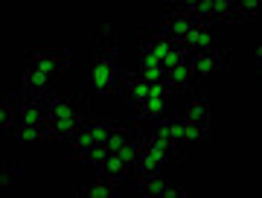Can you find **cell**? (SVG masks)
Masks as SVG:
<instances>
[{
  "instance_id": "7a4b0ae2",
  "label": "cell",
  "mask_w": 262,
  "mask_h": 198,
  "mask_svg": "<svg viewBox=\"0 0 262 198\" xmlns=\"http://www.w3.org/2000/svg\"><path fill=\"white\" fill-rule=\"evenodd\" d=\"M24 61L27 67H38V70H47L53 76H64L70 70V53L67 50H58V47H29L24 53Z\"/></svg>"
},
{
  "instance_id": "30bf717a",
  "label": "cell",
  "mask_w": 262,
  "mask_h": 198,
  "mask_svg": "<svg viewBox=\"0 0 262 198\" xmlns=\"http://www.w3.org/2000/svg\"><path fill=\"white\" fill-rule=\"evenodd\" d=\"M9 137H15V140H53V131L47 125H15Z\"/></svg>"
},
{
  "instance_id": "7c38bea8",
  "label": "cell",
  "mask_w": 262,
  "mask_h": 198,
  "mask_svg": "<svg viewBox=\"0 0 262 198\" xmlns=\"http://www.w3.org/2000/svg\"><path fill=\"white\" fill-rule=\"evenodd\" d=\"M184 120V146L187 143H195V140H210V123H195V120H187V117H181Z\"/></svg>"
},
{
  "instance_id": "5b68a950",
  "label": "cell",
  "mask_w": 262,
  "mask_h": 198,
  "mask_svg": "<svg viewBox=\"0 0 262 198\" xmlns=\"http://www.w3.org/2000/svg\"><path fill=\"white\" fill-rule=\"evenodd\" d=\"M134 184H137V189H140L143 195L160 198L163 192H166V187L172 184V181H169L163 172H155V175H134Z\"/></svg>"
},
{
  "instance_id": "52a82bcc",
  "label": "cell",
  "mask_w": 262,
  "mask_h": 198,
  "mask_svg": "<svg viewBox=\"0 0 262 198\" xmlns=\"http://www.w3.org/2000/svg\"><path fill=\"white\" fill-rule=\"evenodd\" d=\"M189 64H192V70H195L198 79H204V82L210 79V76H215L219 70H222L215 53H192V56H189Z\"/></svg>"
},
{
  "instance_id": "277c9868",
  "label": "cell",
  "mask_w": 262,
  "mask_h": 198,
  "mask_svg": "<svg viewBox=\"0 0 262 198\" xmlns=\"http://www.w3.org/2000/svg\"><path fill=\"white\" fill-rule=\"evenodd\" d=\"M96 169L105 172V178H108V184H111L114 192H117L120 187H125V184L131 181V172H134L128 163L122 161L120 155H117V151H111V155L105 158V163H102V166H96Z\"/></svg>"
},
{
  "instance_id": "2e32d148",
  "label": "cell",
  "mask_w": 262,
  "mask_h": 198,
  "mask_svg": "<svg viewBox=\"0 0 262 198\" xmlns=\"http://www.w3.org/2000/svg\"><path fill=\"white\" fill-rule=\"evenodd\" d=\"M3 189H6V192H9L12 187H18V181H20V172H24V166H20V163H15V166H12V163H3Z\"/></svg>"
},
{
  "instance_id": "9c48e42d",
  "label": "cell",
  "mask_w": 262,
  "mask_h": 198,
  "mask_svg": "<svg viewBox=\"0 0 262 198\" xmlns=\"http://www.w3.org/2000/svg\"><path fill=\"white\" fill-rule=\"evenodd\" d=\"M94 50H96V56H108V58L117 56V47H114V27L111 24H99V27H96Z\"/></svg>"
},
{
  "instance_id": "3957f363",
  "label": "cell",
  "mask_w": 262,
  "mask_h": 198,
  "mask_svg": "<svg viewBox=\"0 0 262 198\" xmlns=\"http://www.w3.org/2000/svg\"><path fill=\"white\" fill-rule=\"evenodd\" d=\"M155 91V82H149V79H143V76L137 73H122V85H120V102L122 108L131 114V117H137V111L143 108V102L149 99V94Z\"/></svg>"
},
{
  "instance_id": "4fadbf2b",
  "label": "cell",
  "mask_w": 262,
  "mask_h": 198,
  "mask_svg": "<svg viewBox=\"0 0 262 198\" xmlns=\"http://www.w3.org/2000/svg\"><path fill=\"white\" fill-rule=\"evenodd\" d=\"M117 192L111 189V184H108V178H105L102 169H96V181L88 187V198H114Z\"/></svg>"
},
{
  "instance_id": "5bb4252c",
  "label": "cell",
  "mask_w": 262,
  "mask_h": 198,
  "mask_svg": "<svg viewBox=\"0 0 262 198\" xmlns=\"http://www.w3.org/2000/svg\"><path fill=\"white\" fill-rule=\"evenodd\" d=\"M15 99L12 96H6L3 99V105H0V128H3V137H9L12 134V125H15Z\"/></svg>"
},
{
  "instance_id": "9a60e30c",
  "label": "cell",
  "mask_w": 262,
  "mask_h": 198,
  "mask_svg": "<svg viewBox=\"0 0 262 198\" xmlns=\"http://www.w3.org/2000/svg\"><path fill=\"white\" fill-rule=\"evenodd\" d=\"M259 9H262L259 0H251V3L245 0V3H239V6L233 3V15H236V18H242V20H253L256 15H259Z\"/></svg>"
},
{
  "instance_id": "8992f818",
  "label": "cell",
  "mask_w": 262,
  "mask_h": 198,
  "mask_svg": "<svg viewBox=\"0 0 262 198\" xmlns=\"http://www.w3.org/2000/svg\"><path fill=\"white\" fill-rule=\"evenodd\" d=\"M53 79L56 76L47 73V70H38V67H27V73H24V94H38V91H50L53 85Z\"/></svg>"
},
{
  "instance_id": "ba28073f",
  "label": "cell",
  "mask_w": 262,
  "mask_h": 198,
  "mask_svg": "<svg viewBox=\"0 0 262 198\" xmlns=\"http://www.w3.org/2000/svg\"><path fill=\"white\" fill-rule=\"evenodd\" d=\"M184 117L187 120H195V123H210V105H207L204 94H192L187 99V108H184Z\"/></svg>"
},
{
  "instance_id": "8fae6325",
  "label": "cell",
  "mask_w": 262,
  "mask_h": 198,
  "mask_svg": "<svg viewBox=\"0 0 262 198\" xmlns=\"http://www.w3.org/2000/svg\"><path fill=\"white\" fill-rule=\"evenodd\" d=\"M82 125H84V117H79V120H58V123H50L47 128L53 131V140H67V137H73Z\"/></svg>"
},
{
  "instance_id": "6da1fadb",
  "label": "cell",
  "mask_w": 262,
  "mask_h": 198,
  "mask_svg": "<svg viewBox=\"0 0 262 198\" xmlns=\"http://www.w3.org/2000/svg\"><path fill=\"white\" fill-rule=\"evenodd\" d=\"M122 85V70L117 61L108 56H94L91 61V96L96 94H120Z\"/></svg>"
}]
</instances>
